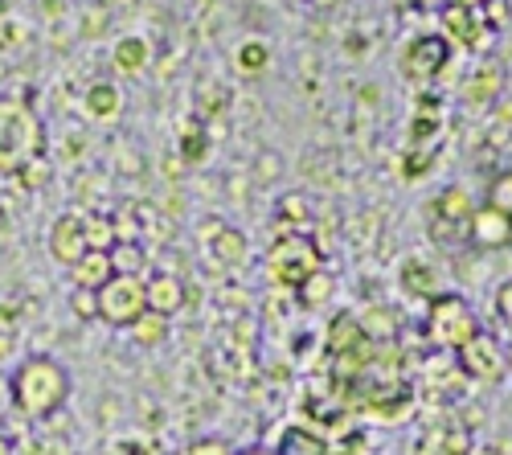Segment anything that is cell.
<instances>
[{
	"label": "cell",
	"mask_w": 512,
	"mask_h": 455,
	"mask_svg": "<svg viewBox=\"0 0 512 455\" xmlns=\"http://www.w3.org/2000/svg\"><path fill=\"white\" fill-rule=\"evenodd\" d=\"M70 369L50 357V353H29L21 357V365L13 369V382H9V394H13V406L17 415L29 419V423H41L58 415L70 398Z\"/></svg>",
	"instance_id": "obj_1"
},
{
	"label": "cell",
	"mask_w": 512,
	"mask_h": 455,
	"mask_svg": "<svg viewBox=\"0 0 512 455\" xmlns=\"http://www.w3.org/2000/svg\"><path fill=\"white\" fill-rule=\"evenodd\" d=\"M46 160V123L21 95H0V177H25Z\"/></svg>",
	"instance_id": "obj_2"
},
{
	"label": "cell",
	"mask_w": 512,
	"mask_h": 455,
	"mask_svg": "<svg viewBox=\"0 0 512 455\" xmlns=\"http://www.w3.org/2000/svg\"><path fill=\"white\" fill-rule=\"evenodd\" d=\"M422 333L435 349L459 353L467 341L480 333V316L476 308L467 304V296L459 292H439L435 300H426V320H422Z\"/></svg>",
	"instance_id": "obj_3"
},
{
	"label": "cell",
	"mask_w": 512,
	"mask_h": 455,
	"mask_svg": "<svg viewBox=\"0 0 512 455\" xmlns=\"http://www.w3.org/2000/svg\"><path fill=\"white\" fill-rule=\"evenodd\" d=\"M320 267H324V255L304 230L279 234L267 251V279L275 287H283V292H295V287H300L308 275H316Z\"/></svg>",
	"instance_id": "obj_4"
},
{
	"label": "cell",
	"mask_w": 512,
	"mask_h": 455,
	"mask_svg": "<svg viewBox=\"0 0 512 455\" xmlns=\"http://www.w3.org/2000/svg\"><path fill=\"white\" fill-rule=\"evenodd\" d=\"M472 193H467L463 185H447L431 205H426V234H431L439 246H451V251H459V246H472Z\"/></svg>",
	"instance_id": "obj_5"
},
{
	"label": "cell",
	"mask_w": 512,
	"mask_h": 455,
	"mask_svg": "<svg viewBox=\"0 0 512 455\" xmlns=\"http://www.w3.org/2000/svg\"><path fill=\"white\" fill-rule=\"evenodd\" d=\"M451 58H455V46L443 33H418V37L406 41V50H402V78L410 82V87L426 91L447 74Z\"/></svg>",
	"instance_id": "obj_6"
},
{
	"label": "cell",
	"mask_w": 512,
	"mask_h": 455,
	"mask_svg": "<svg viewBox=\"0 0 512 455\" xmlns=\"http://www.w3.org/2000/svg\"><path fill=\"white\" fill-rule=\"evenodd\" d=\"M95 308H99V320L111 324V328H132L144 312H148V300H144V279L140 275H111L99 292H95Z\"/></svg>",
	"instance_id": "obj_7"
},
{
	"label": "cell",
	"mask_w": 512,
	"mask_h": 455,
	"mask_svg": "<svg viewBox=\"0 0 512 455\" xmlns=\"http://www.w3.org/2000/svg\"><path fill=\"white\" fill-rule=\"evenodd\" d=\"M455 365H459V374L463 378H472V382H500L504 378V345L496 341V333H488V328H480V333L467 341L459 353H455Z\"/></svg>",
	"instance_id": "obj_8"
},
{
	"label": "cell",
	"mask_w": 512,
	"mask_h": 455,
	"mask_svg": "<svg viewBox=\"0 0 512 455\" xmlns=\"http://www.w3.org/2000/svg\"><path fill=\"white\" fill-rule=\"evenodd\" d=\"M201 246H205V259L222 271H242L250 259V238L222 218H209L201 226Z\"/></svg>",
	"instance_id": "obj_9"
},
{
	"label": "cell",
	"mask_w": 512,
	"mask_h": 455,
	"mask_svg": "<svg viewBox=\"0 0 512 455\" xmlns=\"http://www.w3.org/2000/svg\"><path fill=\"white\" fill-rule=\"evenodd\" d=\"M50 255L62 267H74L82 255H87V214L66 210V214L54 218V226H50Z\"/></svg>",
	"instance_id": "obj_10"
},
{
	"label": "cell",
	"mask_w": 512,
	"mask_h": 455,
	"mask_svg": "<svg viewBox=\"0 0 512 455\" xmlns=\"http://www.w3.org/2000/svg\"><path fill=\"white\" fill-rule=\"evenodd\" d=\"M463 107H472V111H484L492 107L500 95H504V66L496 58H484L480 66H472V74L463 78Z\"/></svg>",
	"instance_id": "obj_11"
},
{
	"label": "cell",
	"mask_w": 512,
	"mask_h": 455,
	"mask_svg": "<svg viewBox=\"0 0 512 455\" xmlns=\"http://www.w3.org/2000/svg\"><path fill=\"white\" fill-rule=\"evenodd\" d=\"M439 33L451 41V46H467V50H472V46H480V29H488L476 13H472V5H467V0H451V5L439 13Z\"/></svg>",
	"instance_id": "obj_12"
},
{
	"label": "cell",
	"mask_w": 512,
	"mask_h": 455,
	"mask_svg": "<svg viewBox=\"0 0 512 455\" xmlns=\"http://www.w3.org/2000/svg\"><path fill=\"white\" fill-rule=\"evenodd\" d=\"M82 115H87L91 123H115L123 115V87L111 78H95L87 91H82Z\"/></svg>",
	"instance_id": "obj_13"
},
{
	"label": "cell",
	"mask_w": 512,
	"mask_h": 455,
	"mask_svg": "<svg viewBox=\"0 0 512 455\" xmlns=\"http://www.w3.org/2000/svg\"><path fill=\"white\" fill-rule=\"evenodd\" d=\"M144 300H148V312L156 316H177L185 308V283L173 271H152L144 279Z\"/></svg>",
	"instance_id": "obj_14"
},
{
	"label": "cell",
	"mask_w": 512,
	"mask_h": 455,
	"mask_svg": "<svg viewBox=\"0 0 512 455\" xmlns=\"http://www.w3.org/2000/svg\"><path fill=\"white\" fill-rule=\"evenodd\" d=\"M369 345H373V341L365 337V328H361L357 312H340V316L328 320V353H332L336 361L357 357V353H365Z\"/></svg>",
	"instance_id": "obj_15"
},
{
	"label": "cell",
	"mask_w": 512,
	"mask_h": 455,
	"mask_svg": "<svg viewBox=\"0 0 512 455\" xmlns=\"http://www.w3.org/2000/svg\"><path fill=\"white\" fill-rule=\"evenodd\" d=\"M512 242V218H504L500 210H492V205H476L472 214V246H480V251H500V246Z\"/></svg>",
	"instance_id": "obj_16"
},
{
	"label": "cell",
	"mask_w": 512,
	"mask_h": 455,
	"mask_svg": "<svg viewBox=\"0 0 512 455\" xmlns=\"http://www.w3.org/2000/svg\"><path fill=\"white\" fill-rule=\"evenodd\" d=\"M275 455H332L328 439L308 423H287L275 439Z\"/></svg>",
	"instance_id": "obj_17"
},
{
	"label": "cell",
	"mask_w": 512,
	"mask_h": 455,
	"mask_svg": "<svg viewBox=\"0 0 512 455\" xmlns=\"http://www.w3.org/2000/svg\"><path fill=\"white\" fill-rule=\"evenodd\" d=\"M111 62H115V70L127 74V78L144 74V70L152 66V46H148V37H140V33L119 37V41H115V50H111Z\"/></svg>",
	"instance_id": "obj_18"
},
{
	"label": "cell",
	"mask_w": 512,
	"mask_h": 455,
	"mask_svg": "<svg viewBox=\"0 0 512 455\" xmlns=\"http://www.w3.org/2000/svg\"><path fill=\"white\" fill-rule=\"evenodd\" d=\"M115 271H111V255L107 251H87L74 267H70V279H74V287L78 292H99V287L111 279Z\"/></svg>",
	"instance_id": "obj_19"
},
{
	"label": "cell",
	"mask_w": 512,
	"mask_h": 455,
	"mask_svg": "<svg viewBox=\"0 0 512 455\" xmlns=\"http://www.w3.org/2000/svg\"><path fill=\"white\" fill-rule=\"evenodd\" d=\"M402 287L410 296H418V300H435L439 292H443V283H439V271L426 263V259H406V267H402Z\"/></svg>",
	"instance_id": "obj_20"
},
{
	"label": "cell",
	"mask_w": 512,
	"mask_h": 455,
	"mask_svg": "<svg viewBox=\"0 0 512 455\" xmlns=\"http://www.w3.org/2000/svg\"><path fill=\"white\" fill-rule=\"evenodd\" d=\"M271 62H275V54H271V46H267L263 37H242V41H238L234 66H238L242 78H259V74H267Z\"/></svg>",
	"instance_id": "obj_21"
},
{
	"label": "cell",
	"mask_w": 512,
	"mask_h": 455,
	"mask_svg": "<svg viewBox=\"0 0 512 455\" xmlns=\"http://www.w3.org/2000/svg\"><path fill=\"white\" fill-rule=\"evenodd\" d=\"M107 255H111V271L115 275H140V279H148L144 275L148 271V255H144V246L136 238H119Z\"/></svg>",
	"instance_id": "obj_22"
},
{
	"label": "cell",
	"mask_w": 512,
	"mask_h": 455,
	"mask_svg": "<svg viewBox=\"0 0 512 455\" xmlns=\"http://www.w3.org/2000/svg\"><path fill=\"white\" fill-rule=\"evenodd\" d=\"M332 292H336V275L328 267H320L316 275H308L300 287H295V300H300L304 308H324L332 300Z\"/></svg>",
	"instance_id": "obj_23"
},
{
	"label": "cell",
	"mask_w": 512,
	"mask_h": 455,
	"mask_svg": "<svg viewBox=\"0 0 512 455\" xmlns=\"http://www.w3.org/2000/svg\"><path fill=\"white\" fill-rule=\"evenodd\" d=\"M439 132H443L439 111H426V107L418 103V111H414V119H410V132H406L410 148H431V144L439 140Z\"/></svg>",
	"instance_id": "obj_24"
},
{
	"label": "cell",
	"mask_w": 512,
	"mask_h": 455,
	"mask_svg": "<svg viewBox=\"0 0 512 455\" xmlns=\"http://www.w3.org/2000/svg\"><path fill=\"white\" fill-rule=\"evenodd\" d=\"M127 333H132V341L140 345V349H160L164 341H168V316H156V312H144L132 328H127Z\"/></svg>",
	"instance_id": "obj_25"
},
{
	"label": "cell",
	"mask_w": 512,
	"mask_h": 455,
	"mask_svg": "<svg viewBox=\"0 0 512 455\" xmlns=\"http://www.w3.org/2000/svg\"><path fill=\"white\" fill-rule=\"evenodd\" d=\"M484 205H492V210H500L504 218H512V169H500V173L488 181Z\"/></svg>",
	"instance_id": "obj_26"
},
{
	"label": "cell",
	"mask_w": 512,
	"mask_h": 455,
	"mask_svg": "<svg viewBox=\"0 0 512 455\" xmlns=\"http://www.w3.org/2000/svg\"><path fill=\"white\" fill-rule=\"evenodd\" d=\"M177 144H181V156H185L189 164H197V160H201V152L209 148V128H201L197 119H189L185 128H181V140H177Z\"/></svg>",
	"instance_id": "obj_27"
},
{
	"label": "cell",
	"mask_w": 512,
	"mask_h": 455,
	"mask_svg": "<svg viewBox=\"0 0 512 455\" xmlns=\"http://www.w3.org/2000/svg\"><path fill=\"white\" fill-rule=\"evenodd\" d=\"M115 242H119V234L107 218H87V251H111Z\"/></svg>",
	"instance_id": "obj_28"
},
{
	"label": "cell",
	"mask_w": 512,
	"mask_h": 455,
	"mask_svg": "<svg viewBox=\"0 0 512 455\" xmlns=\"http://www.w3.org/2000/svg\"><path fill=\"white\" fill-rule=\"evenodd\" d=\"M181 455H238V447H234L230 439H222V435H201V439H193Z\"/></svg>",
	"instance_id": "obj_29"
},
{
	"label": "cell",
	"mask_w": 512,
	"mask_h": 455,
	"mask_svg": "<svg viewBox=\"0 0 512 455\" xmlns=\"http://www.w3.org/2000/svg\"><path fill=\"white\" fill-rule=\"evenodd\" d=\"M439 451L443 455H472V435H467V427L439 431Z\"/></svg>",
	"instance_id": "obj_30"
},
{
	"label": "cell",
	"mask_w": 512,
	"mask_h": 455,
	"mask_svg": "<svg viewBox=\"0 0 512 455\" xmlns=\"http://www.w3.org/2000/svg\"><path fill=\"white\" fill-rule=\"evenodd\" d=\"M492 308H496V320L504 324V333H508V341H512V279H504V283L496 287Z\"/></svg>",
	"instance_id": "obj_31"
},
{
	"label": "cell",
	"mask_w": 512,
	"mask_h": 455,
	"mask_svg": "<svg viewBox=\"0 0 512 455\" xmlns=\"http://www.w3.org/2000/svg\"><path fill=\"white\" fill-rule=\"evenodd\" d=\"M70 308H74V316H78V320H99V308H95V292H74Z\"/></svg>",
	"instance_id": "obj_32"
},
{
	"label": "cell",
	"mask_w": 512,
	"mask_h": 455,
	"mask_svg": "<svg viewBox=\"0 0 512 455\" xmlns=\"http://www.w3.org/2000/svg\"><path fill=\"white\" fill-rule=\"evenodd\" d=\"M103 21H107V9H87V13H82V29H78V33H82V37H99V33H103V29H99Z\"/></svg>",
	"instance_id": "obj_33"
},
{
	"label": "cell",
	"mask_w": 512,
	"mask_h": 455,
	"mask_svg": "<svg viewBox=\"0 0 512 455\" xmlns=\"http://www.w3.org/2000/svg\"><path fill=\"white\" fill-rule=\"evenodd\" d=\"M410 5H418V9H426V13H443L451 0H410Z\"/></svg>",
	"instance_id": "obj_34"
},
{
	"label": "cell",
	"mask_w": 512,
	"mask_h": 455,
	"mask_svg": "<svg viewBox=\"0 0 512 455\" xmlns=\"http://www.w3.org/2000/svg\"><path fill=\"white\" fill-rule=\"evenodd\" d=\"M291 5H300V9H324L328 0H291Z\"/></svg>",
	"instance_id": "obj_35"
},
{
	"label": "cell",
	"mask_w": 512,
	"mask_h": 455,
	"mask_svg": "<svg viewBox=\"0 0 512 455\" xmlns=\"http://www.w3.org/2000/svg\"><path fill=\"white\" fill-rule=\"evenodd\" d=\"M472 455H504V451H500V447H496V443H484V447H476V451H472Z\"/></svg>",
	"instance_id": "obj_36"
},
{
	"label": "cell",
	"mask_w": 512,
	"mask_h": 455,
	"mask_svg": "<svg viewBox=\"0 0 512 455\" xmlns=\"http://www.w3.org/2000/svg\"><path fill=\"white\" fill-rule=\"evenodd\" d=\"M238 455H275V447H246V451H238Z\"/></svg>",
	"instance_id": "obj_37"
},
{
	"label": "cell",
	"mask_w": 512,
	"mask_h": 455,
	"mask_svg": "<svg viewBox=\"0 0 512 455\" xmlns=\"http://www.w3.org/2000/svg\"><path fill=\"white\" fill-rule=\"evenodd\" d=\"M0 455H13V443H9V435L0 431Z\"/></svg>",
	"instance_id": "obj_38"
},
{
	"label": "cell",
	"mask_w": 512,
	"mask_h": 455,
	"mask_svg": "<svg viewBox=\"0 0 512 455\" xmlns=\"http://www.w3.org/2000/svg\"><path fill=\"white\" fill-rule=\"evenodd\" d=\"M504 361H508V369H512V341H508V349H504Z\"/></svg>",
	"instance_id": "obj_39"
}]
</instances>
